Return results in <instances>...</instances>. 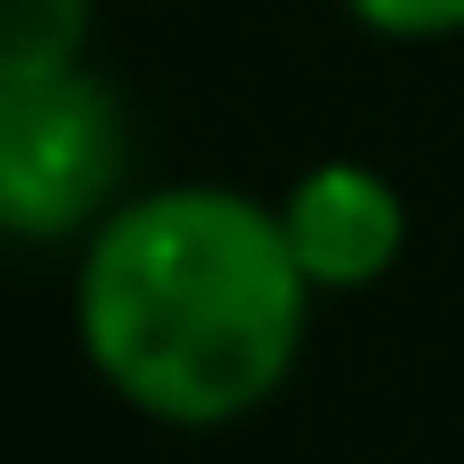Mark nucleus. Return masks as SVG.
Wrapping results in <instances>:
<instances>
[{"label": "nucleus", "instance_id": "obj_1", "mask_svg": "<svg viewBox=\"0 0 464 464\" xmlns=\"http://www.w3.org/2000/svg\"><path fill=\"white\" fill-rule=\"evenodd\" d=\"M310 276L276 198L232 181H147L78 249L69 318L112 404L155 430H232L293 387L310 353Z\"/></svg>", "mask_w": 464, "mask_h": 464}, {"label": "nucleus", "instance_id": "obj_2", "mask_svg": "<svg viewBox=\"0 0 464 464\" xmlns=\"http://www.w3.org/2000/svg\"><path fill=\"white\" fill-rule=\"evenodd\" d=\"M138 189V130L95 61L0 69V241L86 249V232Z\"/></svg>", "mask_w": 464, "mask_h": 464}, {"label": "nucleus", "instance_id": "obj_3", "mask_svg": "<svg viewBox=\"0 0 464 464\" xmlns=\"http://www.w3.org/2000/svg\"><path fill=\"white\" fill-rule=\"evenodd\" d=\"M276 224H284V249H293V266L310 276L318 301L387 284L396 258H404V241H413L404 189L387 181L379 164H362V155H318V164H301L293 181L276 189Z\"/></svg>", "mask_w": 464, "mask_h": 464}, {"label": "nucleus", "instance_id": "obj_4", "mask_svg": "<svg viewBox=\"0 0 464 464\" xmlns=\"http://www.w3.org/2000/svg\"><path fill=\"white\" fill-rule=\"evenodd\" d=\"M103 0H0V69H69L95 44Z\"/></svg>", "mask_w": 464, "mask_h": 464}, {"label": "nucleus", "instance_id": "obj_5", "mask_svg": "<svg viewBox=\"0 0 464 464\" xmlns=\"http://www.w3.org/2000/svg\"><path fill=\"white\" fill-rule=\"evenodd\" d=\"M335 9L379 44H456L464 34V0H335Z\"/></svg>", "mask_w": 464, "mask_h": 464}]
</instances>
